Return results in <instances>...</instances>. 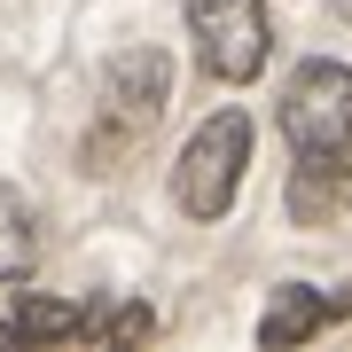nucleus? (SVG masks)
<instances>
[{
	"instance_id": "obj_7",
	"label": "nucleus",
	"mask_w": 352,
	"mask_h": 352,
	"mask_svg": "<svg viewBox=\"0 0 352 352\" xmlns=\"http://www.w3.org/2000/svg\"><path fill=\"white\" fill-rule=\"evenodd\" d=\"M164 78H173V63H164V55H126V63H110V110L149 118L157 102H164Z\"/></svg>"
},
{
	"instance_id": "obj_5",
	"label": "nucleus",
	"mask_w": 352,
	"mask_h": 352,
	"mask_svg": "<svg viewBox=\"0 0 352 352\" xmlns=\"http://www.w3.org/2000/svg\"><path fill=\"white\" fill-rule=\"evenodd\" d=\"M39 266V219H32V204L0 180V282H24Z\"/></svg>"
},
{
	"instance_id": "obj_3",
	"label": "nucleus",
	"mask_w": 352,
	"mask_h": 352,
	"mask_svg": "<svg viewBox=\"0 0 352 352\" xmlns=\"http://www.w3.org/2000/svg\"><path fill=\"white\" fill-rule=\"evenodd\" d=\"M282 141L298 157L352 141V71L344 63H298V78L282 87Z\"/></svg>"
},
{
	"instance_id": "obj_6",
	"label": "nucleus",
	"mask_w": 352,
	"mask_h": 352,
	"mask_svg": "<svg viewBox=\"0 0 352 352\" xmlns=\"http://www.w3.org/2000/svg\"><path fill=\"white\" fill-rule=\"evenodd\" d=\"M337 321V305L314 298V289H282L274 305H266V321H258V344H298V337H314V329Z\"/></svg>"
},
{
	"instance_id": "obj_1",
	"label": "nucleus",
	"mask_w": 352,
	"mask_h": 352,
	"mask_svg": "<svg viewBox=\"0 0 352 352\" xmlns=\"http://www.w3.org/2000/svg\"><path fill=\"white\" fill-rule=\"evenodd\" d=\"M243 164H251V118L243 110H219L188 133V149L173 164V204L188 219H219L243 188Z\"/></svg>"
},
{
	"instance_id": "obj_9",
	"label": "nucleus",
	"mask_w": 352,
	"mask_h": 352,
	"mask_svg": "<svg viewBox=\"0 0 352 352\" xmlns=\"http://www.w3.org/2000/svg\"><path fill=\"white\" fill-rule=\"evenodd\" d=\"M78 337H126V344H141L149 337V314H141V305H102V314H87Z\"/></svg>"
},
{
	"instance_id": "obj_8",
	"label": "nucleus",
	"mask_w": 352,
	"mask_h": 352,
	"mask_svg": "<svg viewBox=\"0 0 352 352\" xmlns=\"http://www.w3.org/2000/svg\"><path fill=\"white\" fill-rule=\"evenodd\" d=\"M78 329H87L78 305H63V298H24L8 321H0V344H24V337H78Z\"/></svg>"
},
{
	"instance_id": "obj_10",
	"label": "nucleus",
	"mask_w": 352,
	"mask_h": 352,
	"mask_svg": "<svg viewBox=\"0 0 352 352\" xmlns=\"http://www.w3.org/2000/svg\"><path fill=\"white\" fill-rule=\"evenodd\" d=\"M337 16H344V24H352V0H337Z\"/></svg>"
},
{
	"instance_id": "obj_4",
	"label": "nucleus",
	"mask_w": 352,
	"mask_h": 352,
	"mask_svg": "<svg viewBox=\"0 0 352 352\" xmlns=\"http://www.w3.org/2000/svg\"><path fill=\"white\" fill-rule=\"evenodd\" d=\"M289 212H298L305 227H337L352 212V157L344 149L298 157V173H289Z\"/></svg>"
},
{
	"instance_id": "obj_2",
	"label": "nucleus",
	"mask_w": 352,
	"mask_h": 352,
	"mask_svg": "<svg viewBox=\"0 0 352 352\" xmlns=\"http://www.w3.org/2000/svg\"><path fill=\"white\" fill-rule=\"evenodd\" d=\"M188 32H196L204 71L227 78V87H251L266 71V47H274L266 0H188Z\"/></svg>"
}]
</instances>
